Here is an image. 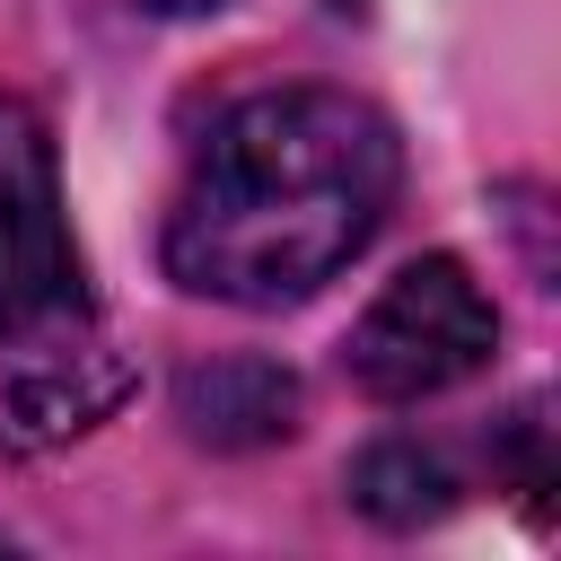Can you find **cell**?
<instances>
[{
	"instance_id": "6da1fadb",
	"label": "cell",
	"mask_w": 561,
	"mask_h": 561,
	"mask_svg": "<svg viewBox=\"0 0 561 561\" xmlns=\"http://www.w3.org/2000/svg\"><path fill=\"white\" fill-rule=\"evenodd\" d=\"M394 175L403 158L377 105L342 88L245 96L167 210V272L193 298L298 307L377 237Z\"/></svg>"
},
{
	"instance_id": "7a4b0ae2",
	"label": "cell",
	"mask_w": 561,
	"mask_h": 561,
	"mask_svg": "<svg viewBox=\"0 0 561 561\" xmlns=\"http://www.w3.org/2000/svg\"><path fill=\"white\" fill-rule=\"evenodd\" d=\"M500 342V316L491 298L473 289V272L456 254H430V263H403L377 307L351 324L342 359L359 377V394L377 403H421V394H447L456 377H473Z\"/></svg>"
},
{
	"instance_id": "3957f363",
	"label": "cell",
	"mask_w": 561,
	"mask_h": 561,
	"mask_svg": "<svg viewBox=\"0 0 561 561\" xmlns=\"http://www.w3.org/2000/svg\"><path fill=\"white\" fill-rule=\"evenodd\" d=\"M79 316V245L61 219V167L35 105L0 96V342Z\"/></svg>"
},
{
	"instance_id": "277c9868",
	"label": "cell",
	"mask_w": 561,
	"mask_h": 561,
	"mask_svg": "<svg viewBox=\"0 0 561 561\" xmlns=\"http://www.w3.org/2000/svg\"><path fill=\"white\" fill-rule=\"evenodd\" d=\"M175 412L202 447H272L298 430V377L280 359H210L175 386Z\"/></svg>"
},
{
	"instance_id": "5b68a950",
	"label": "cell",
	"mask_w": 561,
	"mask_h": 561,
	"mask_svg": "<svg viewBox=\"0 0 561 561\" xmlns=\"http://www.w3.org/2000/svg\"><path fill=\"white\" fill-rule=\"evenodd\" d=\"M105 403H123V368L114 359H96V351H70V359H53V368H26L18 386H9V430L18 438H70V430H88Z\"/></svg>"
},
{
	"instance_id": "8992f818",
	"label": "cell",
	"mask_w": 561,
	"mask_h": 561,
	"mask_svg": "<svg viewBox=\"0 0 561 561\" xmlns=\"http://www.w3.org/2000/svg\"><path fill=\"white\" fill-rule=\"evenodd\" d=\"M447 465L438 456H421L412 438H386V447H368L359 465H351V500L377 517V526H421V517H438L447 508Z\"/></svg>"
},
{
	"instance_id": "52a82bcc",
	"label": "cell",
	"mask_w": 561,
	"mask_h": 561,
	"mask_svg": "<svg viewBox=\"0 0 561 561\" xmlns=\"http://www.w3.org/2000/svg\"><path fill=\"white\" fill-rule=\"evenodd\" d=\"M140 9H158V18H202V9H219V0H140Z\"/></svg>"
}]
</instances>
